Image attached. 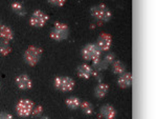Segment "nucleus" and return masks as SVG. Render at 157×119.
Returning <instances> with one entry per match:
<instances>
[{"instance_id": "1a4fd4ad", "label": "nucleus", "mask_w": 157, "mask_h": 119, "mask_svg": "<svg viewBox=\"0 0 157 119\" xmlns=\"http://www.w3.org/2000/svg\"><path fill=\"white\" fill-rule=\"evenodd\" d=\"M16 83L20 90H29L33 85L30 78L27 75H20L16 78Z\"/></svg>"}, {"instance_id": "7ed1b4c3", "label": "nucleus", "mask_w": 157, "mask_h": 119, "mask_svg": "<svg viewBox=\"0 0 157 119\" xmlns=\"http://www.w3.org/2000/svg\"><path fill=\"white\" fill-rule=\"evenodd\" d=\"M91 15L94 18H97L98 20L103 22L109 21L111 19V17H112L110 10L105 4H98V6L91 7Z\"/></svg>"}, {"instance_id": "20e7f679", "label": "nucleus", "mask_w": 157, "mask_h": 119, "mask_svg": "<svg viewBox=\"0 0 157 119\" xmlns=\"http://www.w3.org/2000/svg\"><path fill=\"white\" fill-rule=\"evenodd\" d=\"M101 51L95 44L90 43L87 44L82 51V55L86 60H90V61H98V59H101Z\"/></svg>"}, {"instance_id": "0eeeda50", "label": "nucleus", "mask_w": 157, "mask_h": 119, "mask_svg": "<svg viewBox=\"0 0 157 119\" xmlns=\"http://www.w3.org/2000/svg\"><path fill=\"white\" fill-rule=\"evenodd\" d=\"M34 102L29 99H21L17 103L16 111L17 114L21 117H27V116L32 115V111L34 109Z\"/></svg>"}, {"instance_id": "412c9836", "label": "nucleus", "mask_w": 157, "mask_h": 119, "mask_svg": "<svg viewBox=\"0 0 157 119\" xmlns=\"http://www.w3.org/2000/svg\"><path fill=\"white\" fill-rule=\"evenodd\" d=\"M50 4L56 6H63L66 2V0H47Z\"/></svg>"}, {"instance_id": "4be33fe9", "label": "nucleus", "mask_w": 157, "mask_h": 119, "mask_svg": "<svg viewBox=\"0 0 157 119\" xmlns=\"http://www.w3.org/2000/svg\"><path fill=\"white\" fill-rule=\"evenodd\" d=\"M104 61L107 63V64H111V63L114 61V55H113V54L107 55V56L105 57V59H104Z\"/></svg>"}, {"instance_id": "f8f14e48", "label": "nucleus", "mask_w": 157, "mask_h": 119, "mask_svg": "<svg viewBox=\"0 0 157 119\" xmlns=\"http://www.w3.org/2000/svg\"><path fill=\"white\" fill-rule=\"evenodd\" d=\"M93 70L90 65L88 64H81L78 68V75L82 79H89L90 76L92 75Z\"/></svg>"}, {"instance_id": "f3484780", "label": "nucleus", "mask_w": 157, "mask_h": 119, "mask_svg": "<svg viewBox=\"0 0 157 119\" xmlns=\"http://www.w3.org/2000/svg\"><path fill=\"white\" fill-rule=\"evenodd\" d=\"M112 69H113V72H114L115 74L121 75V74H123V73H125L126 67H125V64L121 61V60H116V61L112 62Z\"/></svg>"}, {"instance_id": "423d86ee", "label": "nucleus", "mask_w": 157, "mask_h": 119, "mask_svg": "<svg viewBox=\"0 0 157 119\" xmlns=\"http://www.w3.org/2000/svg\"><path fill=\"white\" fill-rule=\"evenodd\" d=\"M47 21H48V15L43 11H40V10L35 11L29 18V24L34 27H44Z\"/></svg>"}, {"instance_id": "ddd939ff", "label": "nucleus", "mask_w": 157, "mask_h": 119, "mask_svg": "<svg viewBox=\"0 0 157 119\" xmlns=\"http://www.w3.org/2000/svg\"><path fill=\"white\" fill-rule=\"evenodd\" d=\"M0 39L6 40V41H11L14 39V33L9 27L6 25H1L0 27Z\"/></svg>"}, {"instance_id": "6ab92c4d", "label": "nucleus", "mask_w": 157, "mask_h": 119, "mask_svg": "<svg viewBox=\"0 0 157 119\" xmlns=\"http://www.w3.org/2000/svg\"><path fill=\"white\" fill-rule=\"evenodd\" d=\"M80 103H81V101L77 97H70L66 100V105L69 109H71V110H75V109H78V107H80Z\"/></svg>"}, {"instance_id": "b1692460", "label": "nucleus", "mask_w": 157, "mask_h": 119, "mask_svg": "<svg viewBox=\"0 0 157 119\" xmlns=\"http://www.w3.org/2000/svg\"><path fill=\"white\" fill-rule=\"evenodd\" d=\"M42 119H49V118H48V117H43Z\"/></svg>"}, {"instance_id": "a211bd4d", "label": "nucleus", "mask_w": 157, "mask_h": 119, "mask_svg": "<svg viewBox=\"0 0 157 119\" xmlns=\"http://www.w3.org/2000/svg\"><path fill=\"white\" fill-rule=\"evenodd\" d=\"M80 108L82 109L83 113L86 115H91L93 113V105H91L89 101H83L80 103Z\"/></svg>"}, {"instance_id": "6e6552de", "label": "nucleus", "mask_w": 157, "mask_h": 119, "mask_svg": "<svg viewBox=\"0 0 157 119\" xmlns=\"http://www.w3.org/2000/svg\"><path fill=\"white\" fill-rule=\"evenodd\" d=\"M95 45L103 52H107V51L110 50L111 45H112V37H111V35L107 34V33H102L98 36Z\"/></svg>"}, {"instance_id": "393cba45", "label": "nucleus", "mask_w": 157, "mask_h": 119, "mask_svg": "<svg viewBox=\"0 0 157 119\" xmlns=\"http://www.w3.org/2000/svg\"><path fill=\"white\" fill-rule=\"evenodd\" d=\"M0 27H1V24H0Z\"/></svg>"}, {"instance_id": "39448f33", "label": "nucleus", "mask_w": 157, "mask_h": 119, "mask_svg": "<svg viewBox=\"0 0 157 119\" xmlns=\"http://www.w3.org/2000/svg\"><path fill=\"white\" fill-rule=\"evenodd\" d=\"M54 84L56 88L62 91V92H70L75 88V81L70 77H67V76L56 77L54 80Z\"/></svg>"}, {"instance_id": "9b49d317", "label": "nucleus", "mask_w": 157, "mask_h": 119, "mask_svg": "<svg viewBox=\"0 0 157 119\" xmlns=\"http://www.w3.org/2000/svg\"><path fill=\"white\" fill-rule=\"evenodd\" d=\"M101 116L105 119H114L116 116V111L110 105H105L101 108Z\"/></svg>"}, {"instance_id": "4468645a", "label": "nucleus", "mask_w": 157, "mask_h": 119, "mask_svg": "<svg viewBox=\"0 0 157 119\" xmlns=\"http://www.w3.org/2000/svg\"><path fill=\"white\" fill-rule=\"evenodd\" d=\"M108 91H109V87L107 83H100V84H98L97 88H95L94 94L98 98H103L106 96Z\"/></svg>"}, {"instance_id": "2eb2a0df", "label": "nucleus", "mask_w": 157, "mask_h": 119, "mask_svg": "<svg viewBox=\"0 0 157 119\" xmlns=\"http://www.w3.org/2000/svg\"><path fill=\"white\" fill-rule=\"evenodd\" d=\"M12 10L14 11L16 14H18L19 16H24L25 15V7L23 6V3L20 1H15L11 4Z\"/></svg>"}, {"instance_id": "aec40b11", "label": "nucleus", "mask_w": 157, "mask_h": 119, "mask_svg": "<svg viewBox=\"0 0 157 119\" xmlns=\"http://www.w3.org/2000/svg\"><path fill=\"white\" fill-rule=\"evenodd\" d=\"M43 112V108L41 107V105H36V107H34V109H33L32 111V115L33 116H36V117H38V116H40Z\"/></svg>"}, {"instance_id": "f03ea898", "label": "nucleus", "mask_w": 157, "mask_h": 119, "mask_svg": "<svg viewBox=\"0 0 157 119\" xmlns=\"http://www.w3.org/2000/svg\"><path fill=\"white\" fill-rule=\"evenodd\" d=\"M69 35V27L67 24L62 23V22H56L54 25L52 33H50V38L56 40V41H61V40L66 39Z\"/></svg>"}, {"instance_id": "9d476101", "label": "nucleus", "mask_w": 157, "mask_h": 119, "mask_svg": "<svg viewBox=\"0 0 157 119\" xmlns=\"http://www.w3.org/2000/svg\"><path fill=\"white\" fill-rule=\"evenodd\" d=\"M118 87L121 88H127L132 84V74L131 73H123L118 78Z\"/></svg>"}, {"instance_id": "dca6fc26", "label": "nucleus", "mask_w": 157, "mask_h": 119, "mask_svg": "<svg viewBox=\"0 0 157 119\" xmlns=\"http://www.w3.org/2000/svg\"><path fill=\"white\" fill-rule=\"evenodd\" d=\"M11 52H12V47L10 45V42L0 39V54L2 56H7L9 54H11Z\"/></svg>"}, {"instance_id": "f257e3e1", "label": "nucleus", "mask_w": 157, "mask_h": 119, "mask_svg": "<svg viewBox=\"0 0 157 119\" xmlns=\"http://www.w3.org/2000/svg\"><path fill=\"white\" fill-rule=\"evenodd\" d=\"M42 56V50L35 45H30L26 49L24 53V60L30 67H34L39 62L40 58Z\"/></svg>"}, {"instance_id": "5701e85b", "label": "nucleus", "mask_w": 157, "mask_h": 119, "mask_svg": "<svg viewBox=\"0 0 157 119\" xmlns=\"http://www.w3.org/2000/svg\"><path fill=\"white\" fill-rule=\"evenodd\" d=\"M0 119H13V116L10 113L1 112L0 113Z\"/></svg>"}]
</instances>
